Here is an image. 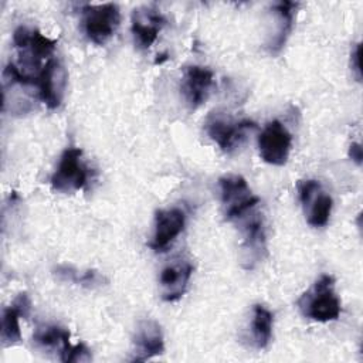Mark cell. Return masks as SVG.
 I'll return each mask as SVG.
<instances>
[{
    "label": "cell",
    "instance_id": "6da1fadb",
    "mask_svg": "<svg viewBox=\"0 0 363 363\" xmlns=\"http://www.w3.org/2000/svg\"><path fill=\"white\" fill-rule=\"evenodd\" d=\"M301 313L316 322H330L340 316V299L335 292V279L332 275H320L313 286L303 292L296 302Z\"/></svg>",
    "mask_w": 363,
    "mask_h": 363
},
{
    "label": "cell",
    "instance_id": "7a4b0ae2",
    "mask_svg": "<svg viewBox=\"0 0 363 363\" xmlns=\"http://www.w3.org/2000/svg\"><path fill=\"white\" fill-rule=\"evenodd\" d=\"M13 44L17 48L20 57V67L17 68L23 74H27V69L31 68L37 75L44 65L41 64L43 60L47 61L52 57L57 40L45 37L35 28L20 26L13 33Z\"/></svg>",
    "mask_w": 363,
    "mask_h": 363
},
{
    "label": "cell",
    "instance_id": "3957f363",
    "mask_svg": "<svg viewBox=\"0 0 363 363\" xmlns=\"http://www.w3.org/2000/svg\"><path fill=\"white\" fill-rule=\"evenodd\" d=\"M224 218L237 221L257 207L259 197L252 193L247 180L240 174H225L218 179Z\"/></svg>",
    "mask_w": 363,
    "mask_h": 363
},
{
    "label": "cell",
    "instance_id": "277c9868",
    "mask_svg": "<svg viewBox=\"0 0 363 363\" xmlns=\"http://www.w3.org/2000/svg\"><path fill=\"white\" fill-rule=\"evenodd\" d=\"M89 176V167L82 160V149L71 146L60 156L58 166L52 173L50 183L55 191L72 193L82 190L88 184Z\"/></svg>",
    "mask_w": 363,
    "mask_h": 363
},
{
    "label": "cell",
    "instance_id": "5b68a950",
    "mask_svg": "<svg viewBox=\"0 0 363 363\" xmlns=\"http://www.w3.org/2000/svg\"><path fill=\"white\" fill-rule=\"evenodd\" d=\"M82 28L89 41L104 45L116 31L121 23V11L115 3L84 4Z\"/></svg>",
    "mask_w": 363,
    "mask_h": 363
},
{
    "label": "cell",
    "instance_id": "8992f818",
    "mask_svg": "<svg viewBox=\"0 0 363 363\" xmlns=\"http://www.w3.org/2000/svg\"><path fill=\"white\" fill-rule=\"evenodd\" d=\"M207 135L227 153H234L247 139V135L257 129V123L250 119L233 121L221 113H211L204 123Z\"/></svg>",
    "mask_w": 363,
    "mask_h": 363
},
{
    "label": "cell",
    "instance_id": "52a82bcc",
    "mask_svg": "<svg viewBox=\"0 0 363 363\" xmlns=\"http://www.w3.org/2000/svg\"><path fill=\"white\" fill-rule=\"evenodd\" d=\"M248 211L240 220L241 231H242V267L245 269H252L259 261H262L267 255V235L264 220L259 213Z\"/></svg>",
    "mask_w": 363,
    "mask_h": 363
},
{
    "label": "cell",
    "instance_id": "ba28073f",
    "mask_svg": "<svg viewBox=\"0 0 363 363\" xmlns=\"http://www.w3.org/2000/svg\"><path fill=\"white\" fill-rule=\"evenodd\" d=\"M33 79L41 102L50 109L58 108L62 102L67 85V71L61 61L52 55L44 62L43 68Z\"/></svg>",
    "mask_w": 363,
    "mask_h": 363
},
{
    "label": "cell",
    "instance_id": "9c48e42d",
    "mask_svg": "<svg viewBox=\"0 0 363 363\" xmlns=\"http://www.w3.org/2000/svg\"><path fill=\"white\" fill-rule=\"evenodd\" d=\"M296 187L308 224L315 228L325 227L329 221L333 207L332 197L325 193L320 183L313 179L299 180Z\"/></svg>",
    "mask_w": 363,
    "mask_h": 363
},
{
    "label": "cell",
    "instance_id": "30bf717a",
    "mask_svg": "<svg viewBox=\"0 0 363 363\" xmlns=\"http://www.w3.org/2000/svg\"><path fill=\"white\" fill-rule=\"evenodd\" d=\"M292 135L277 119L268 122L258 136L261 159L272 166H284L289 157Z\"/></svg>",
    "mask_w": 363,
    "mask_h": 363
},
{
    "label": "cell",
    "instance_id": "8fae6325",
    "mask_svg": "<svg viewBox=\"0 0 363 363\" xmlns=\"http://www.w3.org/2000/svg\"><path fill=\"white\" fill-rule=\"evenodd\" d=\"M186 225V213L180 207L157 210L155 214V231L149 247L155 252H162L172 245Z\"/></svg>",
    "mask_w": 363,
    "mask_h": 363
},
{
    "label": "cell",
    "instance_id": "7c38bea8",
    "mask_svg": "<svg viewBox=\"0 0 363 363\" xmlns=\"http://www.w3.org/2000/svg\"><path fill=\"white\" fill-rule=\"evenodd\" d=\"M164 26L166 17L153 6H142L135 9L132 13L130 30L135 44L140 50L150 48Z\"/></svg>",
    "mask_w": 363,
    "mask_h": 363
},
{
    "label": "cell",
    "instance_id": "4fadbf2b",
    "mask_svg": "<svg viewBox=\"0 0 363 363\" xmlns=\"http://www.w3.org/2000/svg\"><path fill=\"white\" fill-rule=\"evenodd\" d=\"M193 274V264L184 258L179 257L172 259L162 271L159 277L162 299L166 302L179 301L189 285Z\"/></svg>",
    "mask_w": 363,
    "mask_h": 363
},
{
    "label": "cell",
    "instance_id": "5bb4252c",
    "mask_svg": "<svg viewBox=\"0 0 363 363\" xmlns=\"http://www.w3.org/2000/svg\"><path fill=\"white\" fill-rule=\"evenodd\" d=\"M214 85V72L203 65H189L184 68L180 82L182 94L190 108L203 105Z\"/></svg>",
    "mask_w": 363,
    "mask_h": 363
},
{
    "label": "cell",
    "instance_id": "9a60e30c",
    "mask_svg": "<svg viewBox=\"0 0 363 363\" xmlns=\"http://www.w3.org/2000/svg\"><path fill=\"white\" fill-rule=\"evenodd\" d=\"M132 362H146L164 352V340L160 325L153 319H143L138 323Z\"/></svg>",
    "mask_w": 363,
    "mask_h": 363
},
{
    "label": "cell",
    "instance_id": "2e32d148",
    "mask_svg": "<svg viewBox=\"0 0 363 363\" xmlns=\"http://www.w3.org/2000/svg\"><path fill=\"white\" fill-rule=\"evenodd\" d=\"M31 309L30 298L26 292L18 294L1 315V340L4 345H14L21 340L20 318H27Z\"/></svg>",
    "mask_w": 363,
    "mask_h": 363
},
{
    "label": "cell",
    "instance_id": "e0dca14e",
    "mask_svg": "<svg viewBox=\"0 0 363 363\" xmlns=\"http://www.w3.org/2000/svg\"><path fill=\"white\" fill-rule=\"evenodd\" d=\"M298 6H299L298 3L286 1V0L272 4V13L277 21V28L274 35L269 38L267 44V48L272 55L279 54L281 50L285 47L294 28V18H295Z\"/></svg>",
    "mask_w": 363,
    "mask_h": 363
},
{
    "label": "cell",
    "instance_id": "ac0fdd59",
    "mask_svg": "<svg viewBox=\"0 0 363 363\" xmlns=\"http://www.w3.org/2000/svg\"><path fill=\"white\" fill-rule=\"evenodd\" d=\"M34 342L45 350H58L60 359L72 346L69 342V332L57 325H43L38 326L33 336Z\"/></svg>",
    "mask_w": 363,
    "mask_h": 363
},
{
    "label": "cell",
    "instance_id": "d6986e66",
    "mask_svg": "<svg viewBox=\"0 0 363 363\" xmlns=\"http://www.w3.org/2000/svg\"><path fill=\"white\" fill-rule=\"evenodd\" d=\"M274 315L264 305H254L252 308V320H251V333L252 342L257 349H265L272 337Z\"/></svg>",
    "mask_w": 363,
    "mask_h": 363
},
{
    "label": "cell",
    "instance_id": "ffe728a7",
    "mask_svg": "<svg viewBox=\"0 0 363 363\" xmlns=\"http://www.w3.org/2000/svg\"><path fill=\"white\" fill-rule=\"evenodd\" d=\"M54 275L60 281H67V282H74L77 285H82L86 288H94V286H101L104 282H106V278L99 274L95 269H86L79 274L75 268L69 265H58L54 268Z\"/></svg>",
    "mask_w": 363,
    "mask_h": 363
},
{
    "label": "cell",
    "instance_id": "44dd1931",
    "mask_svg": "<svg viewBox=\"0 0 363 363\" xmlns=\"http://www.w3.org/2000/svg\"><path fill=\"white\" fill-rule=\"evenodd\" d=\"M92 359L91 350L84 343H77L69 347V350L62 356V362L72 363V362H89Z\"/></svg>",
    "mask_w": 363,
    "mask_h": 363
},
{
    "label": "cell",
    "instance_id": "7402d4cb",
    "mask_svg": "<svg viewBox=\"0 0 363 363\" xmlns=\"http://www.w3.org/2000/svg\"><path fill=\"white\" fill-rule=\"evenodd\" d=\"M360 51H362V47H360V43L356 44L354 50L352 51L350 54V69L353 72V75L356 77V79L359 82H362V69H360Z\"/></svg>",
    "mask_w": 363,
    "mask_h": 363
},
{
    "label": "cell",
    "instance_id": "603a6c76",
    "mask_svg": "<svg viewBox=\"0 0 363 363\" xmlns=\"http://www.w3.org/2000/svg\"><path fill=\"white\" fill-rule=\"evenodd\" d=\"M349 157L357 164L360 166L362 164V159H363V150H362V146L360 143L357 142H353L350 146H349Z\"/></svg>",
    "mask_w": 363,
    "mask_h": 363
}]
</instances>
